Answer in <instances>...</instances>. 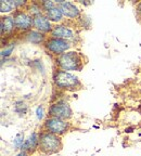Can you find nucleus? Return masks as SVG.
Returning <instances> with one entry per match:
<instances>
[{
	"label": "nucleus",
	"mask_w": 141,
	"mask_h": 156,
	"mask_svg": "<svg viewBox=\"0 0 141 156\" xmlns=\"http://www.w3.org/2000/svg\"><path fill=\"white\" fill-rule=\"evenodd\" d=\"M27 41L32 42V44H42L45 40V36L42 33L38 32V30H31L26 34Z\"/></svg>",
	"instance_id": "obj_14"
},
{
	"label": "nucleus",
	"mask_w": 141,
	"mask_h": 156,
	"mask_svg": "<svg viewBox=\"0 0 141 156\" xmlns=\"http://www.w3.org/2000/svg\"><path fill=\"white\" fill-rule=\"evenodd\" d=\"M62 140L60 136L50 132H44L39 136L38 151L45 155L58 153L62 149Z\"/></svg>",
	"instance_id": "obj_1"
},
{
	"label": "nucleus",
	"mask_w": 141,
	"mask_h": 156,
	"mask_svg": "<svg viewBox=\"0 0 141 156\" xmlns=\"http://www.w3.org/2000/svg\"><path fill=\"white\" fill-rule=\"evenodd\" d=\"M46 48L49 51H51L52 53L61 55V54L65 53L67 49H70V44L66 41L65 39L51 38L46 42Z\"/></svg>",
	"instance_id": "obj_6"
},
{
	"label": "nucleus",
	"mask_w": 141,
	"mask_h": 156,
	"mask_svg": "<svg viewBox=\"0 0 141 156\" xmlns=\"http://www.w3.org/2000/svg\"><path fill=\"white\" fill-rule=\"evenodd\" d=\"M56 64L63 71H80L83 68V60L79 53L75 51L65 52V53L58 55Z\"/></svg>",
	"instance_id": "obj_2"
},
{
	"label": "nucleus",
	"mask_w": 141,
	"mask_h": 156,
	"mask_svg": "<svg viewBox=\"0 0 141 156\" xmlns=\"http://www.w3.org/2000/svg\"><path fill=\"white\" fill-rule=\"evenodd\" d=\"M51 35L53 38H60V39H70L73 37V32L72 29L68 27L64 26V25H56L52 28Z\"/></svg>",
	"instance_id": "obj_10"
},
{
	"label": "nucleus",
	"mask_w": 141,
	"mask_h": 156,
	"mask_svg": "<svg viewBox=\"0 0 141 156\" xmlns=\"http://www.w3.org/2000/svg\"><path fill=\"white\" fill-rule=\"evenodd\" d=\"M34 26L40 33H48L52 30L51 23H50V20L47 17V15L39 14L34 16Z\"/></svg>",
	"instance_id": "obj_9"
},
{
	"label": "nucleus",
	"mask_w": 141,
	"mask_h": 156,
	"mask_svg": "<svg viewBox=\"0 0 141 156\" xmlns=\"http://www.w3.org/2000/svg\"><path fill=\"white\" fill-rule=\"evenodd\" d=\"M13 19H14L15 27L21 30H27L32 27V25H34V17L23 11H19L15 13Z\"/></svg>",
	"instance_id": "obj_7"
},
{
	"label": "nucleus",
	"mask_w": 141,
	"mask_h": 156,
	"mask_svg": "<svg viewBox=\"0 0 141 156\" xmlns=\"http://www.w3.org/2000/svg\"><path fill=\"white\" fill-rule=\"evenodd\" d=\"M44 127L47 130V132L61 136L68 130L70 124L66 122V120L58 118V117H49L48 119L45 122Z\"/></svg>",
	"instance_id": "obj_4"
},
{
	"label": "nucleus",
	"mask_w": 141,
	"mask_h": 156,
	"mask_svg": "<svg viewBox=\"0 0 141 156\" xmlns=\"http://www.w3.org/2000/svg\"><path fill=\"white\" fill-rule=\"evenodd\" d=\"M56 3L59 5V7L61 8L64 16L70 17V19H75V17L79 16V9L74 3L68 2V1H59V2L56 1Z\"/></svg>",
	"instance_id": "obj_8"
},
{
	"label": "nucleus",
	"mask_w": 141,
	"mask_h": 156,
	"mask_svg": "<svg viewBox=\"0 0 141 156\" xmlns=\"http://www.w3.org/2000/svg\"><path fill=\"white\" fill-rule=\"evenodd\" d=\"M46 14H47V17H48L50 21H52V22H59V21H61L62 17H63L62 10L59 5H56V7L52 8V9L46 11Z\"/></svg>",
	"instance_id": "obj_13"
},
{
	"label": "nucleus",
	"mask_w": 141,
	"mask_h": 156,
	"mask_svg": "<svg viewBox=\"0 0 141 156\" xmlns=\"http://www.w3.org/2000/svg\"><path fill=\"white\" fill-rule=\"evenodd\" d=\"M40 12H42V11H40V8H39L38 5H32V7H31V13H32L34 16L42 14Z\"/></svg>",
	"instance_id": "obj_17"
},
{
	"label": "nucleus",
	"mask_w": 141,
	"mask_h": 156,
	"mask_svg": "<svg viewBox=\"0 0 141 156\" xmlns=\"http://www.w3.org/2000/svg\"><path fill=\"white\" fill-rule=\"evenodd\" d=\"M49 115L50 117H58L65 120L70 119L73 115V112L68 103H66L65 101H58L49 107Z\"/></svg>",
	"instance_id": "obj_5"
},
{
	"label": "nucleus",
	"mask_w": 141,
	"mask_h": 156,
	"mask_svg": "<svg viewBox=\"0 0 141 156\" xmlns=\"http://www.w3.org/2000/svg\"><path fill=\"white\" fill-rule=\"evenodd\" d=\"M42 7H44V9L46 11H48V10L56 7V2H53V1H44L42 2Z\"/></svg>",
	"instance_id": "obj_18"
},
{
	"label": "nucleus",
	"mask_w": 141,
	"mask_h": 156,
	"mask_svg": "<svg viewBox=\"0 0 141 156\" xmlns=\"http://www.w3.org/2000/svg\"><path fill=\"white\" fill-rule=\"evenodd\" d=\"M44 111H42V106H39L37 107V118L38 119H42V116H44Z\"/></svg>",
	"instance_id": "obj_20"
},
{
	"label": "nucleus",
	"mask_w": 141,
	"mask_h": 156,
	"mask_svg": "<svg viewBox=\"0 0 141 156\" xmlns=\"http://www.w3.org/2000/svg\"><path fill=\"white\" fill-rule=\"evenodd\" d=\"M15 156H28V152H25V151H22V152H20L17 155Z\"/></svg>",
	"instance_id": "obj_22"
},
{
	"label": "nucleus",
	"mask_w": 141,
	"mask_h": 156,
	"mask_svg": "<svg viewBox=\"0 0 141 156\" xmlns=\"http://www.w3.org/2000/svg\"><path fill=\"white\" fill-rule=\"evenodd\" d=\"M24 133L23 132H20L19 134H16V136L13 140V145L16 147V149H22V146L24 145Z\"/></svg>",
	"instance_id": "obj_15"
},
{
	"label": "nucleus",
	"mask_w": 141,
	"mask_h": 156,
	"mask_svg": "<svg viewBox=\"0 0 141 156\" xmlns=\"http://www.w3.org/2000/svg\"><path fill=\"white\" fill-rule=\"evenodd\" d=\"M39 144V136L37 134V132H33L31 136L25 140L24 145L22 146V151L25 152H34L36 149H38Z\"/></svg>",
	"instance_id": "obj_11"
},
{
	"label": "nucleus",
	"mask_w": 141,
	"mask_h": 156,
	"mask_svg": "<svg viewBox=\"0 0 141 156\" xmlns=\"http://www.w3.org/2000/svg\"><path fill=\"white\" fill-rule=\"evenodd\" d=\"M13 48H14V44H12V46L10 47L9 49H5V50H2V52H1V56H7V55H9L10 53H11V52H12V50H13Z\"/></svg>",
	"instance_id": "obj_19"
},
{
	"label": "nucleus",
	"mask_w": 141,
	"mask_h": 156,
	"mask_svg": "<svg viewBox=\"0 0 141 156\" xmlns=\"http://www.w3.org/2000/svg\"><path fill=\"white\" fill-rule=\"evenodd\" d=\"M136 14H137V16H138V19H139V21L141 22V2L139 3L138 5H137V10H136Z\"/></svg>",
	"instance_id": "obj_21"
},
{
	"label": "nucleus",
	"mask_w": 141,
	"mask_h": 156,
	"mask_svg": "<svg viewBox=\"0 0 141 156\" xmlns=\"http://www.w3.org/2000/svg\"><path fill=\"white\" fill-rule=\"evenodd\" d=\"M53 83L60 89L64 90H75L81 86L79 79L73 74L66 71H56L53 75Z\"/></svg>",
	"instance_id": "obj_3"
},
{
	"label": "nucleus",
	"mask_w": 141,
	"mask_h": 156,
	"mask_svg": "<svg viewBox=\"0 0 141 156\" xmlns=\"http://www.w3.org/2000/svg\"><path fill=\"white\" fill-rule=\"evenodd\" d=\"M14 111L20 115H24L27 112V105L25 103H23L22 101H19V102L15 103L14 105Z\"/></svg>",
	"instance_id": "obj_16"
},
{
	"label": "nucleus",
	"mask_w": 141,
	"mask_h": 156,
	"mask_svg": "<svg viewBox=\"0 0 141 156\" xmlns=\"http://www.w3.org/2000/svg\"><path fill=\"white\" fill-rule=\"evenodd\" d=\"M1 35L9 34L12 33V30L14 29L15 23L13 16H3L1 17Z\"/></svg>",
	"instance_id": "obj_12"
}]
</instances>
